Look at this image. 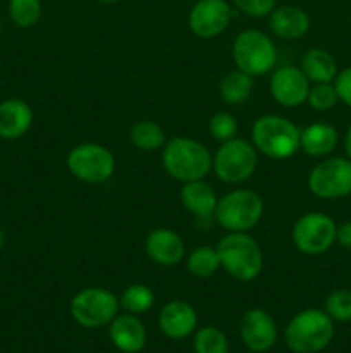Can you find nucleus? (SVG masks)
<instances>
[{
	"label": "nucleus",
	"mask_w": 351,
	"mask_h": 353,
	"mask_svg": "<svg viewBox=\"0 0 351 353\" xmlns=\"http://www.w3.org/2000/svg\"><path fill=\"white\" fill-rule=\"evenodd\" d=\"M119 299L112 292L98 286H89L76 293L71 300V316L86 330H100L109 326L119 314Z\"/></svg>",
	"instance_id": "1a4fd4ad"
},
{
	"label": "nucleus",
	"mask_w": 351,
	"mask_h": 353,
	"mask_svg": "<svg viewBox=\"0 0 351 353\" xmlns=\"http://www.w3.org/2000/svg\"><path fill=\"white\" fill-rule=\"evenodd\" d=\"M33 124V109L21 99H7L0 102V138L17 140L30 131Z\"/></svg>",
	"instance_id": "6ab92c4d"
},
{
	"label": "nucleus",
	"mask_w": 351,
	"mask_h": 353,
	"mask_svg": "<svg viewBox=\"0 0 351 353\" xmlns=\"http://www.w3.org/2000/svg\"><path fill=\"white\" fill-rule=\"evenodd\" d=\"M193 348L195 353H229V341L219 327L205 326L195 333Z\"/></svg>",
	"instance_id": "bb28decb"
},
{
	"label": "nucleus",
	"mask_w": 351,
	"mask_h": 353,
	"mask_svg": "<svg viewBox=\"0 0 351 353\" xmlns=\"http://www.w3.org/2000/svg\"><path fill=\"white\" fill-rule=\"evenodd\" d=\"M240 334L248 350L262 353L270 350L277 341V326L267 310L250 309L241 317Z\"/></svg>",
	"instance_id": "4468645a"
},
{
	"label": "nucleus",
	"mask_w": 351,
	"mask_h": 353,
	"mask_svg": "<svg viewBox=\"0 0 351 353\" xmlns=\"http://www.w3.org/2000/svg\"><path fill=\"white\" fill-rule=\"evenodd\" d=\"M337 226L330 216L323 212L303 214L291 231L292 245L305 255H320L336 241Z\"/></svg>",
	"instance_id": "9d476101"
},
{
	"label": "nucleus",
	"mask_w": 351,
	"mask_h": 353,
	"mask_svg": "<svg viewBox=\"0 0 351 353\" xmlns=\"http://www.w3.org/2000/svg\"><path fill=\"white\" fill-rule=\"evenodd\" d=\"M209 131L213 140L220 141V143L233 140L237 134V119L227 110H219L210 117Z\"/></svg>",
	"instance_id": "c756f323"
},
{
	"label": "nucleus",
	"mask_w": 351,
	"mask_h": 353,
	"mask_svg": "<svg viewBox=\"0 0 351 353\" xmlns=\"http://www.w3.org/2000/svg\"><path fill=\"white\" fill-rule=\"evenodd\" d=\"M339 97H337L336 88L330 83H313V86H310L308 97H306V102L317 112H326L330 110L337 103Z\"/></svg>",
	"instance_id": "7c9ffc66"
},
{
	"label": "nucleus",
	"mask_w": 351,
	"mask_h": 353,
	"mask_svg": "<svg viewBox=\"0 0 351 353\" xmlns=\"http://www.w3.org/2000/svg\"><path fill=\"white\" fill-rule=\"evenodd\" d=\"M308 190L319 199H341L351 193V161L332 157L319 162L306 179Z\"/></svg>",
	"instance_id": "9b49d317"
},
{
	"label": "nucleus",
	"mask_w": 351,
	"mask_h": 353,
	"mask_svg": "<svg viewBox=\"0 0 351 353\" xmlns=\"http://www.w3.org/2000/svg\"><path fill=\"white\" fill-rule=\"evenodd\" d=\"M334 88H336L341 102L351 107V65L337 72L336 79H334Z\"/></svg>",
	"instance_id": "473e14b6"
},
{
	"label": "nucleus",
	"mask_w": 351,
	"mask_h": 353,
	"mask_svg": "<svg viewBox=\"0 0 351 353\" xmlns=\"http://www.w3.org/2000/svg\"><path fill=\"white\" fill-rule=\"evenodd\" d=\"M6 243H7V234H6V231H3L2 228H0V250H2V248L6 247Z\"/></svg>",
	"instance_id": "c9c22d12"
},
{
	"label": "nucleus",
	"mask_w": 351,
	"mask_h": 353,
	"mask_svg": "<svg viewBox=\"0 0 351 353\" xmlns=\"http://www.w3.org/2000/svg\"><path fill=\"white\" fill-rule=\"evenodd\" d=\"M231 6L226 0H196L188 16V26L195 37L210 40L219 37L229 26Z\"/></svg>",
	"instance_id": "f8f14e48"
},
{
	"label": "nucleus",
	"mask_w": 351,
	"mask_h": 353,
	"mask_svg": "<svg viewBox=\"0 0 351 353\" xmlns=\"http://www.w3.org/2000/svg\"><path fill=\"white\" fill-rule=\"evenodd\" d=\"M268 90L279 105L295 109L306 102L310 81L305 72L296 65H281L272 71Z\"/></svg>",
	"instance_id": "ddd939ff"
},
{
	"label": "nucleus",
	"mask_w": 351,
	"mask_h": 353,
	"mask_svg": "<svg viewBox=\"0 0 351 353\" xmlns=\"http://www.w3.org/2000/svg\"><path fill=\"white\" fill-rule=\"evenodd\" d=\"M337 141L339 137L336 128L327 123H313L299 133V150L310 157H323L337 147Z\"/></svg>",
	"instance_id": "412c9836"
},
{
	"label": "nucleus",
	"mask_w": 351,
	"mask_h": 353,
	"mask_svg": "<svg viewBox=\"0 0 351 353\" xmlns=\"http://www.w3.org/2000/svg\"><path fill=\"white\" fill-rule=\"evenodd\" d=\"M186 269L198 279H209L220 269L215 247H198L186 257Z\"/></svg>",
	"instance_id": "393cba45"
},
{
	"label": "nucleus",
	"mask_w": 351,
	"mask_h": 353,
	"mask_svg": "<svg viewBox=\"0 0 351 353\" xmlns=\"http://www.w3.org/2000/svg\"><path fill=\"white\" fill-rule=\"evenodd\" d=\"M234 7L250 17H265L274 10L275 0H233Z\"/></svg>",
	"instance_id": "2f4dec72"
},
{
	"label": "nucleus",
	"mask_w": 351,
	"mask_h": 353,
	"mask_svg": "<svg viewBox=\"0 0 351 353\" xmlns=\"http://www.w3.org/2000/svg\"><path fill=\"white\" fill-rule=\"evenodd\" d=\"M198 316L195 307L184 300H171L158 314V327L171 340H184L195 333Z\"/></svg>",
	"instance_id": "dca6fc26"
},
{
	"label": "nucleus",
	"mask_w": 351,
	"mask_h": 353,
	"mask_svg": "<svg viewBox=\"0 0 351 353\" xmlns=\"http://www.w3.org/2000/svg\"><path fill=\"white\" fill-rule=\"evenodd\" d=\"M65 165L76 179L88 185L109 181L116 172V157L102 143H79L69 150Z\"/></svg>",
	"instance_id": "6e6552de"
},
{
	"label": "nucleus",
	"mask_w": 351,
	"mask_h": 353,
	"mask_svg": "<svg viewBox=\"0 0 351 353\" xmlns=\"http://www.w3.org/2000/svg\"><path fill=\"white\" fill-rule=\"evenodd\" d=\"M96 2H102V3H116L119 0H96Z\"/></svg>",
	"instance_id": "e433bc0d"
},
{
	"label": "nucleus",
	"mask_w": 351,
	"mask_h": 353,
	"mask_svg": "<svg viewBox=\"0 0 351 353\" xmlns=\"http://www.w3.org/2000/svg\"><path fill=\"white\" fill-rule=\"evenodd\" d=\"M344 152H346L348 159L351 161V124L350 128H348L346 134H344Z\"/></svg>",
	"instance_id": "f704fd0d"
},
{
	"label": "nucleus",
	"mask_w": 351,
	"mask_h": 353,
	"mask_svg": "<svg viewBox=\"0 0 351 353\" xmlns=\"http://www.w3.org/2000/svg\"><path fill=\"white\" fill-rule=\"evenodd\" d=\"M219 199L217 193L205 179L182 183L181 188V203L188 212L200 219H210L213 217Z\"/></svg>",
	"instance_id": "aec40b11"
},
{
	"label": "nucleus",
	"mask_w": 351,
	"mask_h": 353,
	"mask_svg": "<svg viewBox=\"0 0 351 353\" xmlns=\"http://www.w3.org/2000/svg\"><path fill=\"white\" fill-rule=\"evenodd\" d=\"M310 83H332L337 76V64L332 54L323 48H310L299 65Z\"/></svg>",
	"instance_id": "4be33fe9"
},
{
	"label": "nucleus",
	"mask_w": 351,
	"mask_h": 353,
	"mask_svg": "<svg viewBox=\"0 0 351 353\" xmlns=\"http://www.w3.org/2000/svg\"><path fill=\"white\" fill-rule=\"evenodd\" d=\"M336 241L343 248L351 250V221L350 223H344V224H341V226H337Z\"/></svg>",
	"instance_id": "72a5a7b5"
},
{
	"label": "nucleus",
	"mask_w": 351,
	"mask_h": 353,
	"mask_svg": "<svg viewBox=\"0 0 351 353\" xmlns=\"http://www.w3.org/2000/svg\"><path fill=\"white\" fill-rule=\"evenodd\" d=\"M264 214V200L257 192L237 188L220 196L213 219L226 231H250L257 226Z\"/></svg>",
	"instance_id": "423d86ee"
},
{
	"label": "nucleus",
	"mask_w": 351,
	"mask_h": 353,
	"mask_svg": "<svg viewBox=\"0 0 351 353\" xmlns=\"http://www.w3.org/2000/svg\"><path fill=\"white\" fill-rule=\"evenodd\" d=\"M299 133L301 130L288 117L265 114L255 119L251 126V143L258 154L282 161L299 150Z\"/></svg>",
	"instance_id": "7ed1b4c3"
},
{
	"label": "nucleus",
	"mask_w": 351,
	"mask_h": 353,
	"mask_svg": "<svg viewBox=\"0 0 351 353\" xmlns=\"http://www.w3.org/2000/svg\"><path fill=\"white\" fill-rule=\"evenodd\" d=\"M323 310L327 316L337 323L351 321V290H336L323 302Z\"/></svg>",
	"instance_id": "c85d7f7f"
},
{
	"label": "nucleus",
	"mask_w": 351,
	"mask_h": 353,
	"mask_svg": "<svg viewBox=\"0 0 351 353\" xmlns=\"http://www.w3.org/2000/svg\"><path fill=\"white\" fill-rule=\"evenodd\" d=\"M162 165L172 179L181 183L205 179L212 171V154L198 140L174 137L162 148Z\"/></svg>",
	"instance_id": "f257e3e1"
},
{
	"label": "nucleus",
	"mask_w": 351,
	"mask_h": 353,
	"mask_svg": "<svg viewBox=\"0 0 351 353\" xmlns=\"http://www.w3.org/2000/svg\"><path fill=\"white\" fill-rule=\"evenodd\" d=\"M9 17L17 28H31L41 17V0H9Z\"/></svg>",
	"instance_id": "cd10ccee"
},
{
	"label": "nucleus",
	"mask_w": 351,
	"mask_h": 353,
	"mask_svg": "<svg viewBox=\"0 0 351 353\" xmlns=\"http://www.w3.org/2000/svg\"><path fill=\"white\" fill-rule=\"evenodd\" d=\"M129 141L138 150L155 152L164 148L167 138H165V131L160 124H157L155 121L143 119L131 126Z\"/></svg>",
	"instance_id": "b1692460"
},
{
	"label": "nucleus",
	"mask_w": 351,
	"mask_h": 353,
	"mask_svg": "<svg viewBox=\"0 0 351 353\" xmlns=\"http://www.w3.org/2000/svg\"><path fill=\"white\" fill-rule=\"evenodd\" d=\"M110 341L117 350L124 353H138L147 345V330L143 323L133 314H117L109 324Z\"/></svg>",
	"instance_id": "f3484780"
},
{
	"label": "nucleus",
	"mask_w": 351,
	"mask_h": 353,
	"mask_svg": "<svg viewBox=\"0 0 351 353\" xmlns=\"http://www.w3.org/2000/svg\"><path fill=\"white\" fill-rule=\"evenodd\" d=\"M258 168V152L243 138L224 141L212 155V171L227 185L248 181Z\"/></svg>",
	"instance_id": "0eeeda50"
},
{
	"label": "nucleus",
	"mask_w": 351,
	"mask_h": 353,
	"mask_svg": "<svg viewBox=\"0 0 351 353\" xmlns=\"http://www.w3.org/2000/svg\"><path fill=\"white\" fill-rule=\"evenodd\" d=\"M255 79L253 76L246 74V72L234 69V71L227 72L219 85L220 99L229 105H237L250 99L251 92H253Z\"/></svg>",
	"instance_id": "5701e85b"
},
{
	"label": "nucleus",
	"mask_w": 351,
	"mask_h": 353,
	"mask_svg": "<svg viewBox=\"0 0 351 353\" xmlns=\"http://www.w3.org/2000/svg\"><path fill=\"white\" fill-rule=\"evenodd\" d=\"M148 259L158 265L172 268L186 259V247L181 234L171 228H155L145 240Z\"/></svg>",
	"instance_id": "2eb2a0df"
},
{
	"label": "nucleus",
	"mask_w": 351,
	"mask_h": 353,
	"mask_svg": "<svg viewBox=\"0 0 351 353\" xmlns=\"http://www.w3.org/2000/svg\"><path fill=\"white\" fill-rule=\"evenodd\" d=\"M220 269L236 281H253L264 269V254L258 241L246 231H231L217 243Z\"/></svg>",
	"instance_id": "f03ea898"
},
{
	"label": "nucleus",
	"mask_w": 351,
	"mask_h": 353,
	"mask_svg": "<svg viewBox=\"0 0 351 353\" xmlns=\"http://www.w3.org/2000/svg\"><path fill=\"white\" fill-rule=\"evenodd\" d=\"M155 295L151 292L150 286L143 285V283H134V285H129L123 292L119 299V305L124 312L133 314V316H138V314H145L153 307Z\"/></svg>",
	"instance_id": "a878e982"
},
{
	"label": "nucleus",
	"mask_w": 351,
	"mask_h": 353,
	"mask_svg": "<svg viewBox=\"0 0 351 353\" xmlns=\"http://www.w3.org/2000/svg\"><path fill=\"white\" fill-rule=\"evenodd\" d=\"M193 2H196V0H193Z\"/></svg>",
	"instance_id": "4c0bfd02"
},
{
	"label": "nucleus",
	"mask_w": 351,
	"mask_h": 353,
	"mask_svg": "<svg viewBox=\"0 0 351 353\" xmlns=\"http://www.w3.org/2000/svg\"><path fill=\"white\" fill-rule=\"evenodd\" d=\"M267 17L268 30L281 40H298L310 30V16L298 6L274 7Z\"/></svg>",
	"instance_id": "a211bd4d"
},
{
	"label": "nucleus",
	"mask_w": 351,
	"mask_h": 353,
	"mask_svg": "<svg viewBox=\"0 0 351 353\" xmlns=\"http://www.w3.org/2000/svg\"><path fill=\"white\" fill-rule=\"evenodd\" d=\"M236 69L250 76H264L275 68L277 48L272 38L260 30H244L233 41Z\"/></svg>",
	"instance_id": "39448f33"
},
{
	"label": "nucleus",
	"mask_w": 351,
	"mask_h": 353,
	"mask_svg": "<svg viewBox=\"0 0 351 353\" xmlns=\"http://www.w3.org/2000/svg\"><path fill=\"white\" fill-rule=\"evenodd\" d=\"M334 321L320 309H305L291 317L284 331L289 350L295 353L322 352L332 341Z\"/></svg>",
	"instance_id": "20e7f679"
}]
</instances>
